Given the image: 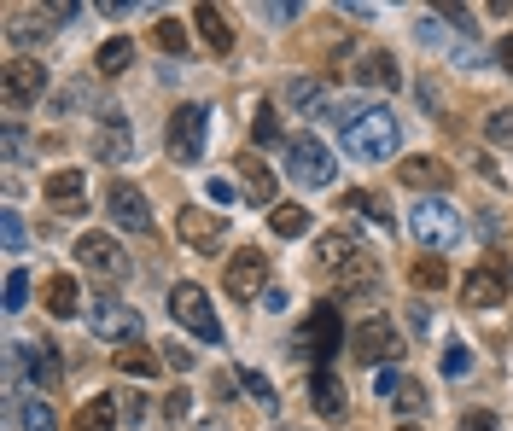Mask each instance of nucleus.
I'll return each mask as SVG.
<instances>
[{
    "mask_svg": "<svg viewBox=\"0 0 513 431\" xmlns=\"http://www.w3.org/2000/svg\"><path fill=\"white\" fill-rule=\"evenodd\" d=\"M0 94H6V111H24V105L41 100V94H47V70H41V59H12Z\"/></svg>",
    "mask_w": 513,
    "mask_h": 431,
    "instance_id": "12",
    "label": "nucleus"
},
{
    "mask_svg": "<svg viewBox=\"0 0 513 431\" xmlns=\"http://www.w3.org/2000/svg\"><path fill=\"white\" fill-rule=\"evenodd\" d=\"M105 216H111L123 233H152V204H146V193L129 187V181H111V193H105Z\"/></svg>",
    "mask_w": 513,
    "mask_h": 431,
    "instance_id": "11",
    "label": "nucleus"
},
{
    "mask_svg": "<svg viewBox=\"0 0 513 431\" xmlns=\"http://www.w3.org/2000/svg\"><path fill=\"white\" fill-rule=\"evenodd\" d=\"M409 280L420 286V292H438V286H449V263L444 257H414Z\"/></svg>",
    "mask_w": 513,
    "mask_h": 431,
    "instance_id": "30",
    "label": "nucleus"
},
{
    "mask_svg": "<svg viewBox=\"0 0 513 431\" xmlns=\"http://www.w3.org/2000/svg\"><path fill=\"white\" fill-rule=\"evenodd\" d=\"M164 367L187 373V367H193V350H181V344H164Z\"/></svg>",
    "mask_w": 513,
    "mask_h": 431,
    "instance_id": "45",
    "label": "nucleus"
},
{
    "mask_svg": "<svg viewBox=\"0 0 513 431\" xmlns=\"http://www.w3.org/2000/svg\"><path fill=\"white\" fill-rule=\"evenodd\" d=\"M222 280H228V298H240V303L263 298V292H269V257H263L257 245H240V251L228 257V268H222Z\"/></svg>",
    "mask_w": 513,
    "mask_h": 431,
    "instance_id": "9",
    "label": "nucleus"
},
{
    "mask_svg": "<svg viewBox=\"0 0 513 431\" xmlns=\"http://www.w3.org/2000/svg\"><path fill=\"white\" fill-rule=\"evenodd\" d=\"M455 431H502V420H496V414H484V408H473V414H461V420H455Z\"/></svg>",
    "mask_w": 513,
    "mask_h": 431,
    "instance_id": "41",
    "label": "nucleus"
},
{
    "mask_svg": "<svg viewBox=\"0 0 513 431\" xmlns=\"http://www.w3.org/2000/svg\"><path fill=\"white\" fill-rule=\"evenodd\" d=\"M41 298H47V315H59V321H70V315L82 309V292H76L70 274H53V280L41 286Z\"/></svg>",
    "mask_w": 513,
    "mask_h": 431,
    "instance_id": "23",
    "label": "nucleus"
},
{
    "mask_svg": "<svg viewBox=\"0 0 513 431\" xmlns=\"http://www.w3.org/2000/svg\"><path fill=\"white\" fill-rule=\"evenodd\" d=\"M444 373H449V379H467V373H473V350H467L461 338L444 350Z\"/></svg>",
    "mask_w": 513,
    "mask_h": 431,
    "instance_id": "39",
    "label": "nucleus"
},
{
    "mask_svg": "<svg viewBox=\"0 0 513 431\" xmlns=\"http://www.w3.org/2000/svg\"><path fill=\"white\" fill-rule=\"evenodd\" d=\"M129 65H135V41H129V35H111L100 53H94V70H100V76H123Z\"/></svg>",
    "mask_w": 513,
    "mask_h": 431,
    "instance_id": "27",
    "label": "nucleus"
},
{
    "mask_svg": "<svg viewBox=\"0 0 513 431\" xmlns=\"http://www.w3.org/2000/svg\"><path fill=\"white\" fill-rule=\"evenodd\" d=\"M240 175H245L251 204H269V210H274V175H269V164H263L257 152H245V158H240Z\"/></svg>",
    "mask_w": 513,
    "mask_h": 431,
    "instance_id": "24",
    "label": "nucleus"
},
{
    "mask_svg": "<svg viewBox=\"0 0 513 431\" xmlns=\"http://www.w3.org/2000/svg\"><path fill=\"white\" fill-rule=\"evenodd\" d=\"M391 402H397L403 414H420V408H426V385H420V379H403V385L391 391Z\"/></svg>",
    "mask_w": 513,
    "mask_h": 431,
    "instance_id": "38",
    "label": "nucleus"
},
{
    "mask_svg": "<svg viewBox=\"0 0 513 431\" xmlns=\"http://www.w3.org/2000/svg\"><path fill=\"white\" fill-rule=\"evenodd\" d=\"M88 332L100 344H135L140 338V309L123 298H88Z\"/></svg>",
    "mask_w": 513,
    "mask_h": 431,
    "instance_id": "8",
    "label": "nucleus"
},
{
    "mask_svg": "<svg viewBox=\"0 0 513 431\" xmlns=\"http://www.w3.org/2000/svg\"><path fill=\"white\" fill-rule=\"evenodd\" d=\"M356 82H362V88H379V94H391V88H403V70H397V59H391L385 47H374V53L356 59Z\"/></svg>",
    "mask_w": 513,
    "mask_h": 431,
    "instance_id": "19",
    "label": "nucleus"
},
{
    "mask_svg": "<svg viewBox=\"0 0 513 431\" xmlns=\"http://www.w3.org/2000/svg\"><path fill=\"white\" fill-rule=\"evenodd\" d=\"M315 257H321V274L333 280V274H344V268L356 263L362 251H356V239H350V233H321V245H315Z\"/></svg>",
    "mask_w": 513,
    "mask_h": 431,
    "instance_id": "21",
    "label": "nucleus"
},
{
    "mask_svg": "<svg viewBox=\"0 0 513 431\" xmlns=\"http://www.w3.org/2000/svg\"><path fill=\"white\" fill-rule=\"evenodd\" d=\"M496 59H502V70H508V76H513V35H508V41H502V53H496Z\"/></svg>",
    "mask_w": 513,
    "mask_h": 431,
    "instance_id": "50",
    "label": "nucleus"
},
{
    "mask_svg": "<svg viewBox=\"0 0 513 431\" xmlns=\"http://www.w3.org/2000/svg\"><path fill=\"white\" fill-rule=\"evenodd\" d=\"M170 321L175 327H187L193 338H205V344H222V321H216V303L199 280H181L170 286Z\"/></svg>",
    "mask_w": 513,
    "mask_h": 431,
    "instance_id": "3",
    "label": "nucleus"
},
{
    "mask_svg": "<svg viewBox=\"0 0 513 431\" xmlns=\"http://www.w3.org/2000/svg\"><path fill=\"white\" fill-rule=\"evenodd\" d=\"M47 204L59 210V216H70V210H82V199H88V169H59V175H47Z\"/></svg>",
    "mask_w": 513,
    "mask_h": 431,
    "instance_id": "16",
    "label": "nucleus"
},
{
    "mask_svg": "<svg viewBox=\"0 0 513 431\" xmlns=\"http://www.w3.org/2000/svg\"><path fill=\"white\" fill-rule=\"evenodd\" d=\"M397 181H403V187H426L432 199H444L449 164H444V158H426V152H420V158H409V164H397Z\"/></svg>",
    "mask_w": 513,
    "mask_h": 431,
    "instance_id": "18",
    "label": "nucleus"
},
{
    "mask_svg": "<svg viewBox=\"0 0 513 431\" xmlns=\"http://www.w3.org/2000/svg\"><path fill=\"white\" fill-rule=\"evenodd\" d=\"M164 414H170V426H187V414H193V397H187V391H175V397L164 402Z\"/></svg>",
    "mask_w": 513,
    "mask_h": 431,
    "instance_id": "42",
    "label": "nucleus"
},
{
    "mask_svg": "<svg viewBox=\"0 0 513 431\" xmlns=\"http://www.w3.org/2000/svg\"><path fill=\"white\" fill-rule=\"evenodd\" d=\"M175 239L199 257H216L228 245V210H205V204H181L175 210Z\"/></svg>",
    "mask_w": 513,
    "mask_h": 431,
    "instance_id": "4",
    "label": "nucleus"
},
{
    "mask_svg": "<svg viewBox=\"0 0 513 431\" xmlns=\"http://www.w3.org/2000/svg\"><path fill=\"white\" fill-rule=\"evenodd\" d=\"M76 263L88 268L94 280H111V286L129 274V257H123V245H117L111 233H82V239H76Z\"/></svg>",
    "mask_w": 513,
    "mask_h": 431,
    "instance_id": "10",
    "label": "nucleus"
},
{
    "mask_svg": "<svg viewBox=\"0 0 513 431\" xmlns=\"http://www.w3.org/2000/svg\"><path fill=\"white\" fill-rule=\"evenodd\" d=\"M461 303H473V309H496V303H508V274L496 263H479L467 280H461Z\"/></svg>",
    "mask_w": 513,
    "mask_h": 431,
    "instance_id": "14",
    "label": "nucleus"
},
{
    "mask_svg": "<svg viewBox=\"0 0 513 431\" xmlns=\"http://www.w3.org/2000/svg\"><path fill=\"white\" fill-rule=\"evenodd\" d=\"M251 146H280V111H274V105H257V117H251Z\"/></svg>",
    "mask_w": 513,
    "mask_h": 431,
    "instance_id": "33",
    "label": "nucleus"
},
{
    "mask_svg": "<svg viewBox=\"0 0 513 431\" xmlns=\"http://www.w3.org/2000/svg\"><path fill=\"white\" fill-rule=\"evenodd\" d=\"M117 408H123V426H140V420H146V397H140V391L135 397H123Z\"/></svg>",
    "mask_w": 513,
    "mask_h": 431,
    "instance_id": "43",
    "label": "nucleus"
},
{
    "mask_svg": "<svg viewBox=\"0 0 513 431\" xmlns=\"http://www.w3.org/2000/svg\"><path fill=\"white\" fill-rule=\"evenodd\" d=\"M94 152H100L105 164H123V158L135 152V134L123 129V117H117V111L105 117V129H100V140H94Z\"/></svg>",
    "mask_w": 513,
    "mask_h": 431,
    "instance_id": "22",
    "label": "nucleus"
},
{
    "mask_svg": "<svg viewBox=\"0 0 513 431\" xmlns=\"http://www.w3.org/2000/svg\"><path fill=\"white\" fill-rule=\"evenodd\" d=\"M397 385H403V373H397V367H379V379H374V391H379V397H391Z\"/></svg>",
    "mask_w": 513,
    "mask_h": 431,
    "instance_id": "46",
    "label": "nucleus"
},
{
    "mask_svg": "<svg viewBox=\"0 0 513 431\" xmlns=\"http://www.w3.org/2000/svg\"><path fill=\"white\" fill-rule=\"evenodd\" d=\"M24 158H30V134L18 117H6V164H24Z\"/></svg>",
    "mask_w": 513,
    "mask_h": 431,
    "instance_id": "36",
    "label": "nucleus"
},
{
    "mask_svg": "<svg viewBox=\"0 0 513 431\" xmlns=\"http://www.w3.org/2000/svg\"><path fill=\"white\" fill-rule=\"evenodd\" d=\"M234 385H240V391H245L251 402H263V408H280V397H274V385L263 379V373H257V367H240V373H234Z\"/></svg>",
    "mask_w": 513,
    "mask_h": 431,
    "instance_id": "32",
    "label": "nucleus"
},
{
    "mask_svg": "<svg viewBox=\"0 0 513 431\" xmlns=\"http://www.w3.org/2000/svg\"><path fill=\"white\" fill-rule=\"evenodd\" d=\"M170 158L175 164H199L205 158V140H210V105L199 100H187V105H175L170 111Z\"/></svg>",
    "mask_w": 513,
    "mask_h": 431,
    "instance_id": "5",
    "label": "nucleus"
},
{
    "mask_svg": "<svg viewBox=\"0 0 513 431\" xmlns=\"http://www.w3.org/2000/svg\"><path fill=\"white\" fill-rule=\"evenodd\" d=\"M193 24H199V35H205L210 53H234V24L222 18V6L199 0V6H193Z\"/></svg>",
    "mask_w": 513,
    "mask_h": 431,
    "instance_id": "20",
    "label": "nucleus"
},
{
    "mask_svg": "<svg viewBox=\"0 0 513 431\" xmlns=\"http://www.w3.org/2000/svg\"><path fill=\"white\" fill-rule=\"evenodd\" d=\"M286 105H292V111H315V117L333 111V105H327V88H321L315 76H292V82H286Z\"/></svg>",
    "mask_w": 513,
    "mask_h": 431,
    "instance_id": "26",
    "label": "nucleus"
},
{
    "mask_svg": "<svg viewBox=\"0 0 513 431\" xmlns=\"http://www.w3.org/2000/svg\"><path fill=\"white\" fill-rule=\"evenodd\" d=\"M484 140H490V146H508V152H513V105H496V111L484 117Z\"/></svg>",
    "mask_w": 513,
    "mask_h": 431,
    "instance_id": "34",
    "label": "nucleus"
},
{
    "mask_svg": "<svg viewBox=\"0 0 513 431\" xmlns=\"http://www.w3.org/2000/svg\"><path fill=\"white\" fill-rule=\"evenodd\" d=\"M397 146H403V123H397L391 105H356V111H350V123H344V152H350L356 164H385V158H397Z\"/></svg>",
    "mask_w": 513,
    "mask_h": 431,
    "instance_id": "1",
    "label": "nucleus"
},
{
    "mask_svg": "<svg viewBox=\"0 0 513 431\" xmlns=\"http://www.w3.org/2000/svg\"><path fill=\"white\" fill-rule=\"evenodd\" d=\"M152 41H158V47H164V53H181V59H187V24H181V18H164V24H158V30H152Z\"/></svg>",
    "mask_w": 513,
    "mask_h": 431,
    "instance_id": "35",
    "label": "nucleus"
},
{
    "mask_svg": "<svg viewBox=\"0 0 513 431\" xmlns=\"http://www.w3.org/2000/svg\"><path fill=\"white\" fill-rule=\"evenodd\" d=\"M24 303H30V274H24V268H12V274H6V315H18Z\"/></svg>",
    "mask_w": 513,
    "mask_h": 431,
    "instance_id": "37",
    "label": "nucleus"
},
{
    "mask_svg": "<svg viewBox=\"0 0 513 431\" xmlns=\"http://www.w3.org/2000/svg\"><path fill=\"white\" fill-rule=\"evenodd\" d=\"M269 228H274V239H304V233H309V210H304V204H274Z\"/></svg>",
    "mask_w": 513,
    "mask_h": 431,
    "instance_id": "28",
    "label": "nucleus"
},
{
    "mask_svg": "<svg viewBox=\"0 0 513 431\" xmlns=\"http://www.w3.org/2000/svg\"><path fill=\"white\" fill-rule=\"evenodd\" d=\"M397 431H426V426H414V420H403V426H397Z\"/></svg>",
    "mask_w": 513,
    "mask_h": 431,
    "instance_id": "51",
    "label": "nucleus"
},
{
    "mask_svg": "<svg viewBox=\"0 0 513 431\" xmlns=\"http://www.w3.org/2000/svg\"><path fill=\"white\" fill-rule=\"evenodd\" d=\"M350 350H356L362 367H397L403 362V332L391 327L385 315H368L362 327L350 332Z\"/></svg>",
    "mask_w": 513,
    "mask_h": 431,
    "instance_id": "6",
    "label": "nucleus"
},
{
    "mask_svg": "<svg viewBox=\"0 0 513 431\" xmlns=\"http://www.w3.org/2000/svg\"><path fill=\"white\" fill-rule=\"evenodd\" d=\"M333 152L321 146V134H298V140H286V181H298V187H327L333 181Z\"/></svg>",
    "mask_w": 513,
    "mask_h": 431,
    "instance_id": "7",
    "label": "nucleus"
},
{
    "mask_svg": "<svg viewBox=\"0 0 513 431\" xmlns=\"http://www.w3.org/2000/svg\"><path fill=\"white\" fill-rule=\"evenodd\" d=\"M0 239H6V251H12V257L24 251V222H18V210H0Z\"/></svg>",
    "mask_w": 513,
    "mask_h": 431,
    "instance_id": "40",
    "label": "nucleus"
},
{
    "mask_svg": "<svg viewBox=\"0 0 513 431\" xmlns=\"http://www.w3.org/2000/svg\"><path fill=\"white\" fill-rule=\"evenodd\" d=\"M309 356H321V367H327V356H339V344H344V321H339V309L333 303H321L315 315H309Z\"/></svg>",
    "mask_w": 513,
    "mask_h": 431,
    "instance_id": "17",
    "label": "nucleus"
},
{
    "mask_svg": "<svg viewBox=\"0 0 513 431\" xmlns=\"http://www.w3.org/2000/svg\"><path fill=\"white\" fill-rule=\"evenodd\" d=\"M309 408H315L321 420H344L350 402H344V385H339L333 367H315V373H309Z\"/></svg>",
    "mask_w": 513,
    "mask_h": 431,
    "instance_id": "15",
    "label": "nucleus"
},
{
    "mask_svg": "<svg viewBox=\"0 0 513 431\" xmlns=\"http://www.w3.org/2000/svg\"><path fill=\"white\" fill-rule=\"evenodd\" d=\"M257 303H263V309H274V315H280V309H286V292H280V286H269V292H263V298H257Z\"/></svg>",
    "mask_w": 513,
    "mask_h": 431,
    "instance_id": "49",
    "label": "nucleus"
},
{
    "mask_svg": "<svg viewBox=\"0 0 513 431\" xmlns=\"http://www.w3.org/2000/svg\"><path fill=\"white\" fill-rule=\"evenodd\" d=\"M12 362H24L30 385L47 397L59 379H65V362H59V344H12Z\"/></svg>",
    "mask_w": 513,
    "mask_h": 431,
    "instance_id": "13",
    "label": "nucleus"
},
{
    "mask_svg": "<svg viewBox=\"0 0 513 431\" xmlns=\"http://www.w3.org/2000/svg\"><path fill=\"white\" fill-rule=\"evenodd\" d=\"M117 420H123L117 397H88L82 414H76V431H117Z\"/></svg>",
    "mask_w": 513,
    "mask_h": 431,
    "instance_id": "25",
    "label": "nucleus"
},
{
    "mask_svg": "<svg viewBox=\"0 0 513 431\" xmlns=\"http://www.w3.org/2000/svg\"><path fill=\"white\" fill-rule=\"evenodd\" d=\"M420 100H426V111H432V117H444V100H438V88H432V82H420Z\"/></svg>",
    "mask_w": 513,
    "mask_h": 431,
    "instance_id": "48",
    "label": "nucleus"
},
{
    "mask_svg": "<svg viewBox=\"0 0 513 431\" xmlns=\"http://www.w3.org/2000/svg\"><path fill=\"white\" fill-rule=\"evenodd\" d=\"M263 18H269V24H286V18H298V0H280V6H263Z\"/></svg>",
    "mask_w": 513,
    "mask_h": 431,
    "instance_id": "47",
    "label": "nucleus"
},
{
    "mask_svg": "<svg viewBox=\"0 0 513 431\" xmlns=\"http://www.w3.org/2000/svg\"><path fill=\"white\" fill-rule=\"evenodd\" d=\"M409 233L426 245V251H455L461 233H467V222H461V210H455L449 199H414Z\"/></svg>",
    "mask_w": 513,
    "mask_h": 431,
    "instance_id": "2",
    "label": "nucleus"
},
{
    "mask_svg": "<svg viewBox=\"0 0 513 431\" xmlns=\"http://www.w3.org/2000/svg\"><path fill=\"white\" fill-rule=\"evenodd\" d=\"M210 199H216V204H228V210H234V204H240V187H234V181H222V175H216V181H210Z\"/></svg>",
    "mask_w": 513,
    "mask_h": 431,
    "instance_id": "44",
    "label": "nucleus"
},
{
    "mask_svg": "<svg viewBox=\"0 0 513 431\" xmlns=\"http://www.w3.org/2000/svg\"><path fill=\"white\" fill-rule=\"evenodd\" d=\"M164 367V356H152V350H140V344H123L117 350V373H129V379H152Z\"/></svg>",
    "mask_w": 513,
    "mask_h": 431,
    "instance_id": "29",
    "label": "nucleus"
},
{
    "mask_svg": "<svg viewBox=\"0 0 513 431\" xmlns=\"http://www.w3.org/2000/svg\"><path fill=\"white\" fill-rule=\"evenodd\" d=\"M18 420H24V431H59V414L47 408V397H24L18 402Z\"/></svg>",
    "mask_w": 513,
    "mask_h": 431,
    "instance_id": "31",
    "label": "nucleus"
}]
</instances>
